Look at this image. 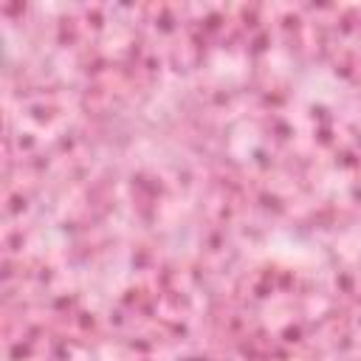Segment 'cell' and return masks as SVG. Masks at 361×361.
Segmentation results:
<instances>
[{"label": "cell", "instance_id": "obj_1", "mask_svg": "<svg viewBox=\"0 0 361 361\" xmlns=\"http://www.w3.org/2000/svg\"><path fill=\"white\" fill-rule=\"evenodd\" d=\"M180 361H209V358H203V355H189V358H180Z\"/></svg>", "mask_w": 361, "mask_h": 361}]
</instances>
